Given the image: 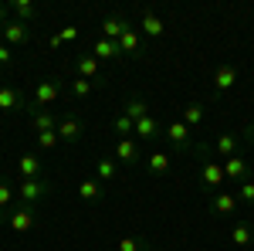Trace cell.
<instances>
[{
	"instance_id": "cell-1",
	"label": "cell",
	"mask_w": 254,
	"mask_h": 251,
	"mask_svg": "<svg viewBox=\"0 0 254 251\" xmlns=\"http://www.w3.org/2000/svg\"><path fill=\"white\" fill-rule=\"evenodd\" d=\"M64 85H68V82H61V78H44V82H38L34 98L27 102V112H44L48 105H55L61 98V92H64Z\"/></svg>"
},
{
	"instance_id": "cell-2",
	"label": "cell",
	"mask_w": 254,
	"mask_h": 251,
	"mask_svg": "<svg viewBox=\"0 0 254 251\" xmlns=\"http://www.w3.org/2000/svg\"><path fill=\"white\" fill-rule=\"evenodd\" d=\"M51 193V180H44V176H38V180H20V204H27V207H34L41 197H48Z\"/></svg>"
},
{
	"instance_id": "cell-3",
	"label": "cell",
	"mask_w": 254,
	"mask_h": 251,
	"mask_svg": "<svg viewBox=\"0 0 254 251\" xmlns=\"http://www.w3.org/2000/svg\"><path fill=\"white\" fill-rule=\"evenodd\" d=\"M200 180H203V187H207L210 193H217V187L227 180V176H224V163H217V160H207V156H203V163H200Z\"/></svg>"
},
{
	"instance_id": "cell-4",
	"label": "cell",
	"mask_w": 254,
	"mask_h": 251,
	"mask_svg": "<svg viewBox=\"0 0 254 251\" xmlns=\"http://www.w3.org/2000/svg\"><path fill=\"white\" fill-rule=\"evenodd\" d=\"M7 221H10V231H17V234H27L31 228H34V221H38V217H34V207H27V204H20L17 211H10V217H7Z\"/></svg>"
},
{
	"instance_id": "cell-5",
	"label": "cell",
	"mask_w": 254,
	"mask_h": 251,
	"mask_svg": "<svg viewBox=\"0 0 254 251\" xmlns=\"http://www.w3.org/2000/svg\"><path fill=\"white\" fill-rule=\"evenodd\" d=\"M81 133H85V126H81L78 116H61L58 119V139H64V143H78Z\"/></svg>"
},
{
	"instance_id": "cell-6",
	"label": "cell",
	"mask_w": 254,
	"mask_h": 251,
	"mask_svg": "<svg viewBox=\"0 0 254 251\" xmlns=\"http://www.w3.org/2000/svg\"><path fill=\"white\" fill-rule=\"evenodd\" d=\"M116 160H119V163H126V167L139 163V160H142L139 143H136V139H119V143H116Z\"/></svg>"
},
{
	"instance_id": "cell-7",
	"label": "cell",
	"mask_w": 254,
	"mask_h": 251,
	"mask_svg": "<svg viewBox=\"0 0 254 251\" xmlns=\"http://www.w3.org/2000/svg\"><path fill=\"white\" fill-rule=\"evenodd\" d=\"M27 38H31V27L27 24H20V20H7L3 24V44L14 48V44H24Z\"/></svg>"
},
{
	"instance_id": "cell-8",
	"label": "cell",
	"mask_w": 254,
	"mask_h": 251,
	"mask_svg": "<svg viewBox=\"0 0 254 251\" xmlns=\"http://www.w3.org/2000/svg\"><path fill=\"white\" fill-rule=\"evenodd\" d=\"M237 204H241L237 193H224V190L210 193V211H214V214H234Z\"/></svg>"
},
{
	"instance_id": "cell-9",
	"label": "cell",
	"mask_w": 254,
	"mask_h": 251,
	"mask_svg": "<svg viewBox=\"0 0 254 251\" xmlns=\"http://www.w3.org/2000/svg\"><path fill=\"white\" fill-rule=\"evenodd\" d=\"M129 31V20L126 17H116V14H109V17L102 20V38H109V41H119L122 34Z\"/></svg>"
},
{
	"instance_id": "cell-10",
	"label": "cell",
	"mask_w": 254,
	"mask_h": 251,
	"mask_svg": "<svg viewBox=\"0 0 254 251\" xmlns=\"http://www.w3.org/2000/svg\"><path fill=\"white\" fill-rule=\"evenodd\" d=\"M234 82H237V68L234 65H220V68L214 72V92L220 95V92L234 88Z\"/></svg>"
},
{
	"instance_id": "cell-11",
	"label": "cell",
	"mask_w": 254,
	"mask_h": 251,
	"mask_svg": "<svg viewBox=\"0 0 254 251\" xmlns=\"http://www.w3.org/2000/svg\"><path fill=\"white\" fill-rule=\"evenodd\" d=\"M75 68H78V78H88V82H95L102 78V68H98V58L95 55H81L78 61H75Z\"/></svg>"
},
{
	"instance_id": "cell-12",
	"label": "cell",
	"mask_w": 254,
	"mask_h": 251,
	"mask_svg": "<svg viewBox=\"0 0 254 251\" xmlns=\"http://www.w3.org/2000/svg\"><path fill=\"white\" fill-rule=\"evenodd\" d=\"M166 136L176 143V150H183V153L190 150V129L183 126V119H173V122L166 126Z\"/></svg>"
},
{
	"instance_id": "cell-13",
	"label": "cell",
	"mask_w": 254,
	"mask_h": 251,
	"mask_svg": "<svg viewBox=\"0 0 254 251\" xmlns=\"http://www.w3.org/2000/svg\"><path fill=\"white\" fill-rule=\"evenodd\" d=\"M17 170H20V176H24V180H38V176H41V160H38V153H24L17 160Z\"/></svg>"
},
{
	"instance_id": "cell-14",
	"label": "cell",
	"mask_w": 254,
	"mask_h": 251,
	"mask_svg": "<svg viewBox=\"0 0 254 251\" xmlns=\"http://www.w3.org/2000/svg\"><path fill=\"white\" fill-rule=\"evenodd\" d=\"M224 176L244 183V176H248V160H244V156H231V160L224 163Z\"/></svg>"
},
{
	"instance_id": "cell-15",
	"label": "cell",
	"mask_w": 254,
	"mask_h": 251,
	"mask_svg": "<svg viewBox=\"0 0 254 251\" xmlns=\"http://www.w3.org/2000/svg\"><path fill=\"white\" fill-rule=\"evenodd\" d=\"M163 31H166V24H163L153 10H142V34H146V38H163Z\"/></svg>"
},
{
	"instance_id": "cell-16",
	"label": "cell",
	"mask_w": 254,
	"mask_h": 251,
	"mask_svg": "<svg viewBox=\"0 0 254 251\" xmlns=\"http://www.w3.org/2000/svg\"><path fill=\"white\" fill-rule=\"evenodd\" d=\"M119 51L129 55V58H136V55H139V31H136V27H129V31L119 38Z\"/></svg>"
},
{
	"instance_id": "cell-17",
	"label": "cell",
	"mask_w": 254,
	"mask_h": 251,
	"mask_svg": "<svg viewBox=\"0 0 254 251\" xmlns=\"http://www.w3.org/2000/svg\"><path fill=\"white\" fill-rule=\"evenodd\" d=\"M237 146H241V139H237L234 133H224V136H217V143H214V150L220 156H227V160H231V156L237 153Z\"/></svg>"
},
{
	"instance_id": "cell-18",
	"label": "cell",
	"mask_w": 254,
	"mask_h": 251,
	"mask_svg": "<svg viewBox=\"0 0 254 251\" xmlns=\"http://www.w3.org/2000/svg\"><path fill=\"white\" fill-rule=\"evenodd\" d=\"M146 170H149L153 176H163L166 170H170V153H163V150H156V153H153L149 160H146Z\"/></svg>"
},
{
	"instance_id": "cell-19",
	"label": "cell",
	"mask_w": 254,
	"mask_h": 251,
	"mask_svg": "<svg viewBox=\"0 0 254 251\" xmlns=\"http://www.w3.org/2000/svg\"><path fill=\"white\" fill-rule=\"evenodd\" d=\"M231 241H234L237 248H248V245L254 241L251 224H248V221H237V224H234V231H231Z\"/></svg>"
},
{
	"instance_id": "cell-20",
	"label": "cell",
	"mask_w": 254,
	"mask_h": 251,
	"mask_svg": "<svg viewBox=\"0 0 254 251\" xmlns=\"http://www.w3.org/2000/svg\"><path fill=\"white\" fill-rule=\"evenodd\" d=\"M92 55H95V58H116V55H122V51H119V41L98 38L95 44H92Z\"/></svg>"
},
{
	"instance_id": "cell-21",
	"label": "cell",
	"mask_w": 254,
	"mask_h": 251,
	"mask_svg": "<svg viewBox=\"0 0 254 251\" xmlns=\"http://www.w3.org/2000/svg\"><path fill=\"white\" fill-rule=\"evenodd\" d=\"M31 122H34L38 133H58V119L51 112H31Z\"/></svg>"
},
{
	"instance_id": "cell-22",
	"label": "cell",
	"mask_w": 254,
	"mask_h": 251,
	"mask_svg": "<svg viewBox=\"0 0 254 251\" xmlns=\"http://www.w3.org/2000/svg\"><path fill=\"white\" fill-rule=\"evenodd\" d=\"M159 129H163V126H159L153 116H142V119L136 122V136H142V139H156Z\"/></svg>"
},
{
	"instance_id": "cell-23",
	"label": "cell",
	"mask_w": 254,
	"mask_h": 251,
	"mask_svg": "<svg viewBox=\"0 0 254 251\" xmlns=\"http://www.w3.org/2000/svg\"><path fill=\"white\" fill-rule=\"evenodd\" d=\"M92 88H95V82H88V78H71V82H68V92L75 98H88Z\"/></svg>"
},
{
	"instance_id": "cell-24",
	"label": "cell",
	"mask_w": 254,
	"mask_h": 251,
	"mask_svg": "<svg viewBox=\"0 0 254 251\" xmlns=\"http://www.w3.org/2000/svg\"><path fill=\"white\" fill-rule=\"evenodd\" d=\"M95 173H98V180H116V173H119L116 160H112V156H102L95 163Z\"/></svg>"
},
{
	"instance_id": "cell-25",
	"label": "cell",
	"mask_w": 254,
	"mask_h": 251,
	"mask_svg": "<svg viewBox=\"0 0 254 251\" xmlns=\"http://www.w3.org/2000/svg\"><path fill=\"white\" fill-rule=\"evenodd\" d=\"M203 122V105L200 102H190L187 109H183V126L190 129V126H200Z\"/></svg>"
},
{
	"instance_id": "cell-26",
	"label": "cell",
	"mask_w": 254,
	"mask_h": 251,
	"mask_svg": "<svg viewBox=\"0 0 254 251\" xmlns=\"http://www.w3.org/2000/svg\"><path fill=\"white\" fill-rule=\"evenodd\" d=\"M112 129H116V133L122 136V139H129V136H136V122H132V119L126 116V112H122V116H116V119H112Z\"/></svg>"
},
{
	"instance_id": "cell-27",
	"label": "cell",
	"mask_w": 254,
	"mask_h": 251,
	"mask_svg": "<svg viewBox=\"0 0 254 251\" xmlns=\"http://www.w3.org/2000/svg\"><path fill=\"white\" fill-rule=\"evenodd\" d=\"M10 14H17L20 24H27V20H34V17H38V10H34L31 3H24V0H14V3H10Z\"/></svg>"
},
{
	"instance_id": "cell-28",
	"label": "cell",
	"mask_w": 254,
	"mask_h": 251,
	"mask_svg": "<svg viewBox=\"0 0 254 251\" xmlns=\"http://www.w3.org/2000/svg\"><path fill=\"white\" fill-rule=\"evenodd\" d=\"M10 200H14V187L7 180H0V221H7V211H10Z\"/></svg>"
},
{
	"instance_id": "cell-29",
	"label": "cell",
	"mask_w": 254,
	"mask_h": 251,
	"mask_svg": "<svg viewBox=\"0 0 254 251\" xmlns=\"http://www.w3.org/2000/svg\"><path fill=\"white\" fill-rule=\"evenodd\" d=\"M17 105H24V98H20L14 88L0 85V109H17Z\"/></svg>"
},
{
	"instance_id": "cell-30",
	"label": "cell",
	"mask_w": 254,
	"mask_h": 251,
	"mask_svg": "<svg viewBox=\"0 0 254 251\" xmlns=\"http://www.w3.org/2000/svg\"><path fill=\"white\" fill-rule=\"evenodd\" d=\"M78 197L81 200H98V197H102V187H98L95 180H81L78 183Z\"/></svg>"
},
{
	"instance_id": "cell-31",
	"label": "cell",
	"mask_w": 254,
	"mask_h": 251,
	"mask_svg": "<svg viewBox=\"0 0 254 251\" xmlns=\"http://www.w3.org/2000/svg\"><path fill=\"white\" fill-rule=\"evenodd\" d=\"M126 116L132 119V122H139V119L146 116V102H142V98H129V102H126Z\"/></svg>"
},
{
	"instance_id": "cell-32",
	"label": "cell",
	"mask_w": 254,
	"mask_h": 251,
	"mask_svg": "<svg viewBox=\"0 0 254 251\" xmlns=\"http://www.w3.org/2000/svg\"><path fill=\"white\" fill-rule=\"evenodd\" d=\"M119 251H149V241L146 238H122Z\"/></svg>"
},
{
	"instance_id": "cell-33",
	"label": "cell",
	"mask_w": 254,
	"mask_h": 251,
	"mask_svg": "<svg viewBox=\"0 0 254 251\" xmlns=\"http://www.w3.org/2000/svg\"><path fill=\"white\" fill-rule=\"evenodd\" d=\"M237 200H241V204H254V180H244V183L237 187Z\"/></svg>"
},
{
	"instance_id": "cell-34",
	"label": "cell",
	"mask_w": 254,
	"mask_h": 251,
	"mask_svg": "<svg viewBox=\"0 0 254 251\" xmlns=\"http://www.w3.org/2000/svg\"><path fill=\"white\" fill-rule=\"evenodd\" d=\"M38 146L41 150H55L58 146V133H38Z\"/></svg>"
},
{
	"instance_id": "cell-35",
	"label": "cell",
	"mask_w": 254,
	"mask_h": 251,
	"mask_svg": "<svg viewBox=\"0 0 254 251\" xmlns=\"http://www.w3.org/2000/svg\"><path fill=\"white\" fill-rule=\"evenodd\" d=\"M14 61V55H10V44H0V68H7Z\"/></svg>"
},
{
	"instance_id": "cell-36",
	"label": "cell",
	"mask_w": 254,
	"mask_h": 251,
	"mask_svg": "<svg viewBox=\"0 0 254 251\" xmlns=\"http://www.w3.org/2000/svg\"><path fill=\"white\" fill-rule=\"evenodd\" d=\"M58 38H61V44H64V41H75V38H78V27H64Z\"/></svg>"
},
{
	"instance_id": "cell-37",
	"label": "cell",
	"mask_w": 254,
	"mask_h": 251,
	"mask_svg": "<svg viewBox=\"0 0 254 251\" xmlns=\"http://www.w3.org/2000/svg\"><path fill=\"white\" fill-rule=\"evenodd\" d=\"M7 14H10V7H7V3H0V27L7 24Z\"/></svg>"
},
{
	"instance_id": "cell-38",
	"label": "cell",
	"mask_w": 254,
	"mask_h": 251,
	"mask_svg": "<svg viewBox=\"0 0 254 251\" xmlns=\"http://www.w3.org/2000/svg\"><path fill=\"white\" fill-rule=\"evenodd\" d=\"M248 133H251V139H254V126H248Z\"/></svg>"
},
{
	"instance_id": "cell-39",
	"label": "cell",
	"mask_w": 254,
	"mask_h": 251,
	"mask_svg": "<svg viewBox=\"0 0 254 251\" xmlns=\"http://www.w3.org/2000/svg\"><path fill=\"white\" fill-rule=\"evenodd\" d=\"M0 44H3V31H0Z\"/></svg>"
}]
</instances>
